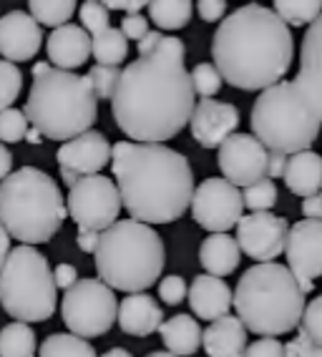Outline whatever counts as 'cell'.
Returning <instances> with one entry per match:
<instances>
[{
	"label": "cell",
	"mask_w": 322,
	"mask_h": 357,
	"mask_svg": "<svg viewBox=\"0 0 322 357\" xmlns=\"http://www.w3.org/2000/svg\"><path fill=\"white\" fill-rule=\"evenodd\" d=\"M184 61V43L164 36L121 70L109 101L114 121L131 141L164 144L189 123L197 93Z\"/></svg>",
	"instance_id": "cell-1"
},
{
	"label": "cell",
	"mask_w": 322,
	"mask_h": 357,
	"mask_svg": "<svg viewBox=\"0 0 322 357\" xmlns=\"http://www.w3.org/2000/svg\"><path fill=\"white\" fill-rule=\"evenodd\" d=\"M212 58L224 83L239 91H262L290 70L295 38L275 10L250 3L227 15L214 31Z\"/></svg>",
	"instance_id": "cell-2"
},
{
	"label": "cell",
	"mask_w": 322,
	"mask_h": 357,
	"mask_svg": "<svg viewBox=\"0 0 322 357\" xmlns=\"http://www.w3.org/2000/svg\"><path fill=\"white\" fill-rule=\"evenodd\" d=\"M111 169L121 206L144 224H169L184 217L194 194V172L184 153L164 144L118 141Z\"/></svg>",
	"instance_id": "cell-3"
},
{
	"label": "cell",
	"mask_w": 322,
	"mask_h": 357,
	"mask_svg": "<svg viewBox=\"0 0 322 357\" xmlns=\"http://www.w3.org/2000/svg\"><path fill=\"white\" fill-rule=\"evenodd\" d=\"M23 114L43 139L68 141L96 123L98 98L86 76L51 63H36Z\"/></svg>",
	"instance_id": "cell-4"
},
{
	"label": "cell",
	"mask_w": 322,
	"mask_h": 357,
	"mask_svg": "<svg viewBox=\"0 0 322 357\" xmlns=\"http://www.w3.org/2000/svg\"><path fill=\"white\" fill-rule=\"evenodd\" d=\"M232 307L247 332L259 337H279L297 330L305 310V292L277 261H257L239 277L232 292Z\"/></svg>",
	"instance_id": "cell-5"
},
{
	"label": "cell",
	"mask_w": 322,
	"mask_h": 357,
	"mask_svg": "<svg viewBox=\"0 0 322 357\" xmlns=\"http://www.w3.org/2000/svg\"><path fill=\"white\" fill-rule=\"evenodd\" d=\"M98 280L111 289L144 292L156 284L167 264V249L151 224L139 219H121L98 234L93 249Z\"/></svg>",
	"instance_id": "cell-6"
},
{
	"label": "cell",
	"mask_w": 322,
	"mask_h": 357,
	"mask_svg": "<svg viewBox=\"0 0 322 357\" xmlns=\"http://www.w3.org/2000/svg\"><path fill=\"white\" fill-rule=\"evenodd\" d=\"M68 211L51 174L23 166L0 181V224L10 239L43 244L59 234Z\"/></svg>",
	"instance_id": "cell-7"
},
{
	"label": "cell",
	"mask_w": 322,
	"mask_h": 357,
	"mask_svg": "<svg viewBox=\"0 0 322 357\" xmlns=\"http://www.w3.org/2000/svg\"><path fill=\"white\" fill-rule=\"evenodd\" d=\"M252 134L267 151H305L320 136L322 119L305 103L292 81H277L262 89L250 114Z\"/></svg>",
	"instance_id": "cell-8"
},
{
	"label": "cell",
	"mask_w": 322,
	"mask_h": 357,
	"mask_svg": "<svg viewBox=\"0 0 322 357\" xmlns=\"http://www.w3.org/2000/svg\"><path fill=\"white\" fill-rule=\"evenodd\" d=\"M0 307L20 322H45L59 307L51 264L33 244L10 249L0 267Z\"/></svg>",
	"instance_id": "cell-9"
},
{
	"label": "cell",
	"mask_w": 322,
	"mask_h": 357,
	"mask_svg": "<svg viewBox=\"0 0 322 357\" xmlns=\"http://www.w3.org/2000/svg\"><path fill=\"white\" fill-rule=\"evenodd\" d=\"M118 300L114 289L101 280H76L66 289L61 302L63 325L78 337H101L116 325Z\"/></svg>",
	"instance_id": "cell-10"
},
{
	"label": "cell",
	"mask_w": 322,
	"mask_h": 357,
	"mask_svg": "<svg viewBox=\"0 0 322 357\" xmlns=\"http://www.w3.org/2000/svg\"><path fill=\"white\" fill-rule=\"evenodd\" d=\"M66 211L78 224V229L103 231L121 214V197H118L116 181H111L103 174L81 176L76 184L68 186Z\"/></svg>",
	"instance_id": "cell-11"
},
{
	"label": "cell",
	"mask_w": 322,
	"mask_h": 357,
	"mask_svg": "<svg viewBox=\"0 0 322 357\" xmlns=\"http://www.w3.org/2000/svg\"><path fill=\"white\" fill-rule=\"evenodd\" d=\"M194 222L206 231H229L242 217L245 202L242 192L224 176L204 178L199 186H194L192 202H189Z\"/></svg>",
	"instance_id": "cell-12"
},
{
	"label": "cell",
	"mask_w": 322,
	"mask_h": 357,
	"mask_svg": "<svg viewBox=\"0 0 322 357\" xmlns=\"http://www.w3.org/2000/svg\"><path fill=\"white\" fill-rule=\"evenodd\" d=\"M287 269L305 294L312 292V282L322 277V219H300L290 224L284 244Z\"/></svg>",
	"instance_id": "cell-13"
},
{
	"label": "cell",
	"mask_w": 322,
	"mask_h": 357,
	"mask_svg": "<svg viewBox=\"0 0 322 357\" xmlns=\"http://www.w3.org/2000/svg\"><path fill=\"white\" fill-rule=\"evenodd\" d=\"M217 151V166L222 169V176L232 181L234 186L254 184L267 176V156L270 151L254 134H229L222 141Z\"/></svg>",
	"instance_id": "cell-14"
},
{
	"label": "cell",
	"mask_w": 322,
	"mask_h": 357,
	"mask_svg": "<svg viewBox=\"0 0 322 357\" xmlns=\"http://www.w3.org/2000/svg\"><path fill=\"white\" fill-rule=\"evenodd\" d=\"M237 227V244L250 259L254 261H272L284 252L287 244V231L290 222L284 217H277L272 211H252L242 214Z\"/></svg>",
	"instance_id": "cell-15"
},
{
	"label": "cell",
	"mask_w": 322,
	"mask_h": 357,
	"mask_svg": "<svg viewBox=\"0 0 322 357\" xmlns=\"http://www.w3.org/2000/svg\"><path fill=\"white\" fill-rule=\"evenodd\" d=\"M59 161L61 178L71 186L76 184L81 176L89 174H101L103 166H109L111 161V141L101 134V131H84V134L73 136L59 149L56 153Z\"/></svg>",
	"instance_id": "cell-16"
},
{
	"label": "cell",
	"mask_w": 322,
	"mask_h": 357,
	"mask_svg": "<svg viewBox=\"0 0 322 357\" xmlns=\"http://www.w3.org/2000/svg\"><path fill=\"white\" fill-rule=\"evenodd\" d=\"M239 126V111L234 103L217 101V98H201L194 103L189 116L194 141L204 149H217L229 134H234Z\"/></svg>",
	"instance_id": "cell-17"
},
{
	"label": "cell",
	"mask_w": 322,
	"mask_h": 357,
	"mask_svg": "<svg viewBox=\"0 0 322 357\" xmlns=\"http://www.w3.org/2000/svg\"><path fill=\"white\" fill-rule=\"evenodd\" d=\"M292 83L302 93L305 103L322 119V13L305 31L300 68Z\"/></svg>",
	"instance_id": "cell-18"
},
{
	"label": "cell",
	"mask_w": 322,
	"mask_h": 357,
	"mask_svg": "<svg viewBox=\"0 0 322 357\" xmlns=\"http://www.w3.org/2000/svg\"><path fill=\"white\" fill-rule=\"evenodd\" d=\"M43 31L40 23L26 10H10L0 18V56L6 61H31L40 51Z\"/></svg>",
	"instance_id": "cell-19"
},
{
	"label": "cell",
	"mask_w": 322,
	"mask_h": 357,
	"mask_svg": "<svg viewBox=\"0 0 322 357\" xmlns=\"http://www.w3.org/2000/svg\"><path fill=\"white\" fill-rule=\"evenodd\" d=\"M48 63L63 70H76L89 61L91 56V36L84 26L63 23L53 28L51 38L45 40Z\"/></svg>",
	"instance_id": "cell-20"
},
{
	"label": "cell",
	"mask_w": 322,
	"mask_h": 357,
	"mask_svg": "<svg viewBox=\"0 0 322 357\" xmlns=\"http://www.w3.org/2000/svg\"><path fill=\"white\" fill-rule=\"evenodd\" d=\"M116 322L131 337H148L164 322V312H161V305L151 294L129 292L116 310Z\"/></svg>",
	"instance_id": "cell-21"
},
{
	"label": "cell",
	"mask_w": 322,
	"mask_h": 357,
	"mask_svg": "<svg viewBox=\"0 0 322 357\" xmlns=\"http://www.w3.org/2000/svg\"><path fill=\"white\" fill-rule=\"evenodd\" d=\"M187 297L192 312L206 322H212L222 314H229V310H232V289L224 284V277H194V282L187 287Z\"/></svg>",
	"instance_id": "cell-22"
},
{
	"label": "cell",
	"mask_w": 322,
	"mask_h": 357,
	"mask_svg": "<svg viewBox=\"0 0 322 357\" xmlns=\"http://www.w3.org/2000/svg\"><path fill=\"white\" fill-rule=\"evenodd\" d=\"M201 347L209 357H242L247 347V327L237 314H222L201 332Z\"/></svg>",
	"instance_id": "cell-23"
},
{
	"label": "cell",
	"mask_w": 322,
	"mask_h": 357,
	"mask_svg": "<svg viewBox=\"0 0 322 357\" xmlns=\"http://www.w3.org/2000/svg\"><path fill=\"white\" fill-rule=\"evenodd\" d=\"M284 184L297 197H309L317 194L322 186V156L312 149L305 151L287 153V164H284Z\"/></svg>",
	"instance_id": "cell-24"
},
{
	"label": "cell",
	"mask_w": 322,
	"mask_h": 357,
	"mask_svg": "<svg viewBox=\"0 0 322 357\" xmlns=\"http://www.w3.org/2000/svg\"><path fill=\"white\" fill-rule=\"evenodd\" d=\"M239 257H242V249H239L237 239L229 236L227 231H212L201 242L199 249L201 267L206 269V275H214V277L232 275L239 264Z\"/></svg>",
	"instance_id": "cell-25"
},
{
	"label": "cell",
	"mask_w": 322,
	"mask_h": 357,
	"mask_svg": "<svg viewBox=\"0 0 322 357\" xmlns=\"http://www.w3.org/2000/svg\"><path fill=\"white\" fill-rule=\"evenodd\" d=\"M161 340L169 352L179 357H189L201 347V325L192 314H174L159 325Z\"/></svg>",
	"instance_id": "cell-26"
},
{
	"label": "cell",
	"mask_w": 322,
	"mask_h": 357,
	"mask_svg": "<svg viewBox=\"0 0 322 357\" xmlns=\"http://www.w3.org/2000/svg\"><path fill=\"white\" fill-rule=\"evenodd\" d=\"M91 56L101 66H121L129 56V40L121 28H103L91 36Z\"/></svg>",
	"instance_id": "cell-27"
},
{
	"label": "cell",
	"mask_w": 322,
	"mask_h": 357,
	"mask_svg": "<svg viewBox=\"0 0 322 357\" xmlns=\"http://www.w3.org/2000/svg\"><path fill=\"white\" fill-rule=\"evenodd\" d=\"M148 18L159 31H179L189 26L194 13L192 0H148Z\"/></svg>",
	"instance_id": "cell-28"
},
{
	"label": "cell",
	"mask_w": 322,
	"mask_h": 357,
	"mask_svg": "<svg viewBox=\"0 0 322 357\" xmlns=\"http://www.w3.org/2000/svg\"><path fill=\"white\" fill-rule=\"evenodd\" d=\"M38 342L31 322H10L0 330V357H36Z\"/></svg>",
	"instance_id": "cell-29"
},
{
	"label": "cell",
	"mask_w": 322,
	"mask_h": 357,
	"mask_svg": "<svg viewBox=\"0 0 322 357\" xmlns=\"http://www.w3.org/2000/svg\"><path fill=\"white\" fill-rule=\"evenodd\" d=\"M38 357H98L93 344L86 337H78L73 332L48 335L38 350Z\"/></svg>",
	"instance_id": "cell-30"
},
{
	"label": "cell",
	"mask_w": 322,
	"mask_h": 357,
	"mask_svg": "<svg viewBox=\"0 0 322 357\" xmlns=\"http://www.w3.org/2000/svg\"><path fill=\"white\" fill-rule=\"evenodd\" d=\"M78 0H28L31 15L38 20L40 26L59 28L73 18Z\"/></svg>",
	"instance_id": "cell-31"
},
{
	"label": "cell",
	"mask_w": 322,
	"mask_h": 357,
	"mask_svg": "<svg viewBox=\"0 0 322 357\" xmlns=\"http://www.w3.org/2000/svg\"><path fill=\"white\" fill-rule=\"evenodd\" d=\"M272 3H275V13L287 26L295 28L309 26L322 13V0H272Z\"/></svg>",
	"instance_id": "cell-32"
},
{
	"label": "cell",
	"mask_w": 322,
	"mask_h": 357,
	"mask_svg": "<svg viewBox=\"0 0 322 357\" xmlns=\"http://www.w3.org/2000/svg\"><path fill=\"white\" fill-rule=\"evenodd\" d=\"M242 202L250 211H272V206L277 204V186L275 178L264 176L254 184L242 186Z\"/></svg>",
	"instance_id": "cell-33"
},
{
	"label": "cell",
	"mask_w": 322,
	"mask_h": 357,
	"mask_svg": "<svg viewBox=\"0 0 322 357\" xmlns=\"http://www.w3.org/2000/svg\"><path fill=\"white\" fill-rule=\"evenodd\" d=\"M23 89V73L13 61H0V111L10 109Z\"/></svg>",
	"instance_id": "cell-34"
},
{
	"label": "cell",
	"mask_w": 322,
	"mask_h": 357,
	"mask_svg": "<svg viewBox=\"0 0 322 357\" xmlns=\"http://www.w3.org/2000/svg\"><path fill=\"white\" fill-rule=\"evenodd\" d=\"M192 78V86H194V93H199L201 98H212L220 93L222 89V73L217 70L214 63H197L194 70L189 73Z\"/></svg>",
	"instance_id": "cell-35"
},
{
	"label": "cell",
	"mask_w": 322,
	"mask_h": 357,
	"mask_svg": "<svg viewBox=\"0 0 322 357\" xmlns=\"http://www.w3.org/2000/svg\"><path fill=\"white\" fill-rule=\"evenodd\" d=\"M297 332H302L309 342L322 347V294H317L312 302H305Z\"/></svg>",
	"instance_id": "cell-36"
},
{
	"label": "cell",
	"mask_w": 322,
	"mask_h": 357,
	"mask_svg": "<svg viewBox=\"0 0 322 357\" xmlns=\"http://www.w3.org/2000/svg\"><path fill=\"white\" fill-rule=\"evenodd\" d=\"M118 76H121L118 66H101V63H96L93 68L89 70V76H86V78H89L91 89H93L96 98H101V101H109V98L114 96V89H116Z\"/></svg>",
	"instance_id": "cell-37"
},
{
	"label": "cell",
	"mask_w": 322,
	"mask_h": 357,
	"mask_svg": "<svg viewBox=\"0 0 322 357\" xmlns=\"http://www.w3.org/2000/svg\"><path fill=\"white\" fill-rule=\"evenodd\" d=\"M28 116L18 109H3L0 111V141L3 144H15V141H23L26 139V131H28Z\"/></svg>",
	"instance_id": "cell-38"
},
{
	"label": "cell",
	"mask_w": 322,
	"mask_h": 357,
	"mask_svg": "<svg viewBox=\"0 0 322 357\" xmlns=\"http://www.w3.org/2000/svg\"><path fill=\"white\" fill-rule=\"evenodd\" d=\"M109 13H111L109 8L103 6V3H98V0H86L84 6H81V10H78L81 23H84V28L91 36L103 31V28H109Z\"/></svg>",
	"instance_id": "cell-39"
},
{
	"label": "cell",
	"mask_w": 322,
	"mask_h": 357,
	"mask_svg": "<svg viewBox=\"0 0 322 357\" xmlns=\"http://www.w3.org/2000/svg\"><path fill=\"white\" fill-rule=\"evenodd\" d=\"M187 282L179 275H169L159 282V297L164 305H181L187 300Z\"/></svg>",
	"instance_id": "cell-40"
},
{
	"label": "cell",
	"mask_w": 322,
	"mask_h": 357,
	"mask_svg": "<svg viewBox=\"0 0 322 357\" xmlns=\"http://www.w3.org/2000/svg\"><path fill=\"white\" fill-rule=\"evenodd\" d=\"M242 357H284V344L277 337H259L245 347Z\"/></svg>",
	"instance_id": "cell-41"
},
{
	"label": "cell",
	"mask_w": 322,
	"mask_h": 357,
	"mask_svg": "<svg viewBox=\"0 0 322 357\" xmlns=\"http://www.w3.org/2000/svg\"><path fill=\"white\" fill-rule=\"evenodd\" d=\"M148 31V20L141 13H126V18L121 20V33L126 36V40H141V36Z\"/></svg>",
	"instance_id": "cell-42"
},
{
	"label": "cell",
	"mask_w": 322,
	"mask_h": 357,
	"mask_svg": "<svg viewBox=\"0 0 322 357\" xmlns=\"http://www.w3.org/2000/svg\"><path fill=\"white\" fill-rule=\"evenodd\" d=\"M197 13L206 23H217L227 13V0H197Z\"/></svg>",
	"instance_id": "cell-43"
},
{
	"label": "cell",
	"mask_w": 322,
	"mask_h": 357,
	"mask_svg": "<svg viewBox=\"0 0 322 357\" xmlns=\"http://www.w3.org/2000/svg\"><path fill=\"white\" fill-rule=\"evenodd\" d=\"M76 280H78V272L73 264H59V267L53 269V282H56L59 289H68Z\"/></svg>",
	"instance_id": "cell-44"
},
{
	"label": "cell",
	"mask_w": 322,
	"mask_h": 357,
	"mask_svg": "<svg viewBox=\"0 0 322 357\" xmlns=\"http://www.w3.org/2000/svg\"><path fill=\"white\" fill-rule=\"evenodd\" d=\"M109 10H126V13H141V8L146 6L148 0H98Z\"/></svg>",
	"instance_id": "cell-45"
},
{
	"label": "cell",
	"mask_w": 322,
	"mask_h": 357,
	"mask_svg": "<svg viewBox=\"0 0 322 357\" xmlns=\"http://www.w3.org/2000/svg\"><path fill=\"white\" fill-rule=\"evenodd\" d=\"M284 164H287V153L270 151V156H267V176L279 178L284 174Z\"/></svg>",
	"instance_id": "cell-46"
},
{
	"label": "cell",
	"mask_w": 322,
	"mask_h": 357,
	"mask_svg": "<svg viewBox=\"0 0 322 357\" xmlns=\"http://www.w3.org/2000/svg\"><path fill=\"white\" fill-rule=\"evenodd\" d=\"M98 234H101V231L78 229V236H76L78 249H81V252H86V255H93V249H96V244H98Z\"/></svg>",
	"instance_id": "cell-47"
},
{
	"label": "cell",
	"mask_w": 322,
	"mask_h": 357,
	"mask_svg": "<svg viewBox=\"0 0 322 357\" xmlns=\"http://www.w3.org/2000/svg\"><path fill=\"white\" fill-rule=\"evenodd\" d=\"M302 217L322 219V197H320V192L305 197V202H302Z\"/></svg>",
	"instance_id": "cell-48"
},
{
	"label": "cell",
	"mask_w": 322,
	"mask_h": 357,
	"mask_svg": "<svg viewBox=\"0 0 322 357\" xmlns=\"http://www.w3.org/2000/svg\"><path fill=\"white\" fill-rule=\"evenodd\" d=\"M161 38H164V36H161V31H146L141 36V40H136V48H139V53H148Z\"/></svg>",
	"instance_id": "cell-49"
},
{
	"label": "cell",
	"mask_w": 322,
	"mask_h": 357,
	"mask_svg": "<svg viewBox=\"0 0 322 357\" xmlns=\"http://www.w3.org/2000/svg\"><path fill=\"white\" fill-rule=\"evenodd\" d=\"M10 169H13V153L6 144H0V181L10 174Z\"/></svg>",
	"instance_id": "cell-50"
},
{
	"label": "cell",
	"mask_w": 322,
	"mask_h": 357,
	"mask_svg": "<svg viewBox=\"0 0 322 357\" xmlns=\"http://www.w3.org/2000/svg\"><path fill=\"white\" fill-rule=\"evenodd\" d=\"M8 255H10V234H8V229L0 224V267L6 264Z\"/></svg>",
	"instance_id": "cell-51"
},
{
	"label": "cell",
	"mask_w": 322,
	"mask_h": 357,
	"mask_svg": "<svg viewBox=\"0 0 322 357\" xmlns=\"http://www.w3.org/2000/svg\"><path fill=\"white\" fill-rule=\"evenodd\" d=\"M292 357H322V347H317V344H309V347H305V350H300L297 355Z\"/></svg>",
	"instance_id": "cell-52"
},
{
	"label": "cell",
	"mask_w": 322,
	"mask_h": 357,
	"mask_svg": "<svg viewBox=\"0 0 322 357\" xmlns=\"http://www.w3.org/2000/svg\"><path fill=\"white\" fill-rule=\"evenodd\" d=\"M101 357H134L129 350H123V347H114V350H109L106 355H101Z\"/></svg>",
	"instance_id": "cell-53"
},
{
	"label": "cell",
	"mask_w": 322,
	"mask_h": 357,
	"mask_svg": "<svg viewBox=\"0 0 322 357\" xmlns=\"http://www.w3.org/2000/svg\"><path fill=\"white\" fill-rule=\"evenodd\" d=\"M26 139L31 141V144H40V139H43V136H40L38 131H36V128L31 126V128H28V131H26Z\"/></svg>",
	"instance_id": "cell-54"
},
{
	"label": "cell",
	"mask_w": 322,
	"mask_h": 357,
	"mask_svg": "<svg viewBox=\"0 0 322 357\" xmlns=\"http://www.w3.org/2000/svg\"><path fill=\"white\" fill-rule=\"evenodd\" d=\"M146 357H179V355H174V352H151V355H146Z\"/></svg>",
	"instance_id": "cell-55"
},
{
	"label": "cell",
	"mask_w": 322,
	"mask_h": 357,
	"mask_svg": "<svg viewBox=\"0 0 322 357\" xmlns=\"http://www.w3.org/2000/svg\"><path fill=\"white\" fill-rule=\"evenodd\" d=\"M320 192H322V186H320ZM320 197H322V194H320Z\"/></svg>",
	"instance_id": "cell-56"
}]
</instances>
